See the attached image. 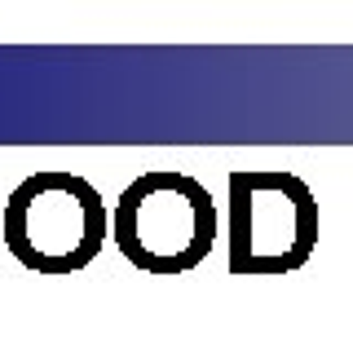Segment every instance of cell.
I'll return each mask as SVG.
<instances>
[{
  "label": "cell",
  "instance_id": "obj_3",
  "mask_svg": "<svg viewBox=\"0 0 353 340\" xmlns=\"http://www.w3.org/2000/svg\"><path fill=\"white\" fill-rule=\"evenodd\" d=\"M230 274H296L318 248V194L287 168L230 172Z\"/></svg>",
  "mask_w": 353,
  "mask_h": 340
},
{
  "label": "cell",
  "instance_id": "obj_2",
  "mask_svg": "<svg viewBox=\"0 0 353 340\" xmlns=\"http://www.w3.org/2000/svg\"><path fill=\"white\" fill-rule=\"evenodd\" d=\"M106 199L88 177L36 168L5 199L0 234L18 266L36 274H75L106 243Z\"/></svg>",
  "mask_w": 353,
  "mask_h": 340
},
{
  "label": "cell",
  "instance_id": "obj_1",
  "mask_svg": "<svg viewBox=\"0 0 353 340\" xmlns=\"http://www.w3.org/2000/svg\"><path fill=\"white\" fill-rule=\"evenodd\" d=\"M110 239L141 274H190L216 243V203L199 177L146 168L110 208Z\"/></svg>",
  "mask_w": 353,
  "mask_h": 340
}]
</instances>
